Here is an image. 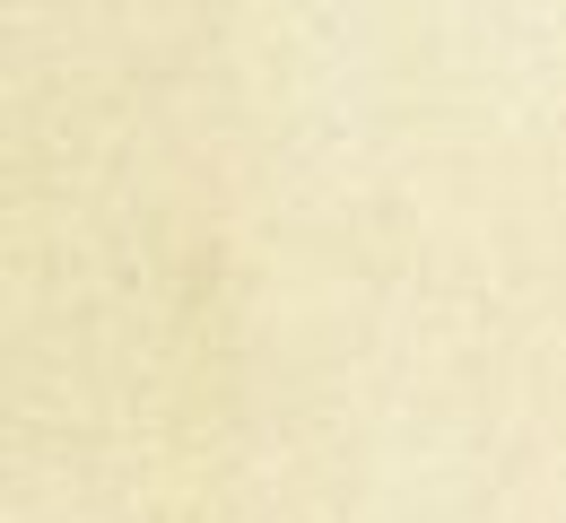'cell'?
Here are the masks:
<instances>
[]
</instances>
